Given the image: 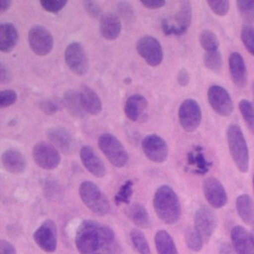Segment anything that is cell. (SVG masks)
<instances>
[{"label":"cell","instance_id":"cell-27","mask_svg":"<svg viewBox=\"0 0 254 254\" xmlns=\"http://www.w3.org/2000/svg\"><path fill=\"white\" fill-rule=\"evenodd\" d=\"M236 209L240 218L254 226V203L248 194H240L236 199Z\"/></svg>","mask_w":254,"mask_h":254},{"label":"cell","instance_id":"cell-43","mask_svg":"<svg viewBox=\"0 0 254 254\" xmlns=\"http://www.w3.org/2000/svg\"><path fill=\"white\" fill-rule=\"evenodd\" d=\"M39 108L42 112H44L47 115H53V114L57 113L59 110L58 105L54 101L49 100V99L41 100L39 102Z\"/></svg>","mask_w":254,"mask_h":254},{"label":"cell","instance_id":"cell-19","mask_svg":"<svg viewBox=\"0 0 254 254\" xmlns=\"http://www.w3.org/2000/svg\"><path fill=\"white\" fill-rule=\"evenodd\" d=\"M228 66L233 83L243 88L247 84V69L242 56L237 52L231 53L228 58Z\"/></svg>","mask_w":254,"mask_h":254},{"label":"cell","instance_id":"cell-47","mask_svg":"<svg viewBox=\"0 0 254 254\" xmlns=\"http://www.w3.org/2000/svg\"><path fill=\"white\" fill-rule=\"evenodd\" d=\"M11 79L10 73L8 71V69L5 68V66L2 64L0 66V81L1 83H8Z\"/></svg>","mask_w":254,"mask_h":254},{"label":"cell","instance_id":"cell-30","mask_svg":"<svg viewBox=\"0 0 254 254\" xmlns=\"http://www.w3.org/2000/svg\"><path fill=\"white\" fill-rule=\"evenodd\" d=\"M130 239L134 249L139 254H151V250L146 236L140 229H132L130 231Z\"/></svg>","mask_w":254,"mask_h":254},{"label":"cell","instance_id":"cell-45","mask_svg":"<svg viewBox=\"0 0 254 254\" xmlns=\"http://www.w3.org/2000/svg\"><path fill=\"white\" fill-rule=\"evenodd\" d=\"M140 3L148 9H160L166 5L164 0H141Z\"/></svg>","mask_w":254,"mask_h":254},{"label":"cell","instance_id":"cell-34","mask_svg":"<svg viewBox=\"0 0 254 254\" xmlns=\"http://www.w3.org/2000/svg\"><path fill=\"white\" fill-rule=\"evenodd\" d=\"M185 239L188 247L192 251H199L204 244L193 226H189L185 231Z\"/></svg>","mask_w":254,"mask_h":254},{"label":"cell","instance_id":"cell-31","mask_svg":"<svg viewBox=\"0 0 254 254\" xmlns=\"http://www.w3.org/2000/svg\"><path fill=\"white\" fill-rule=\"evenodd\" d=\"M198 40H199V44H200L201 48L205 51V53L218 51L219 41H218V38L216 37V35L212 31L202 30L199 34Z\"/></svg>","mask_w":254,"mask_h":254},{"label":"cell","instance_id":"cell-52","mask_svg":"<svg viewBox=\"0 0 254 254\" xmlns=\"http://www.w3.org/2000/svg\"><path fill=\"white\" fill-rule=\"evenodd\" d=\"M253 188H254V176H253Z\"/></svg>","mask_w":254,"mask_h":254},{"label":"cell","instance_id":"cell-14","mask_svg":"<svg viewBox=\"0 0 254 254\" xmlns=\"http://www.w3.org/2000/svg\"><path fill=\"white\" fill-rule=\"evenodd\" d=\"M207 99L211 108L220 116H229L233 103L228 91L220 85H211L207 90Z\"/></svg>","mask_w":254,"mask_h":254},{"label":"cell","instance_id":"cell-22","mask_svg":"<svg viewBox=\"0 0 254 254\" xmlns=\"http://www.w3.org/2000/svg\"><path fill=\"white\" fill-rule=\"evenodd\" d=\"M99 31L101 36L108 40H115L121 32V22L117 15L113 13H104L99 19Z\"/></svg>","mask_w":254,"mask_h":254},{"label":"cell","instance_id":"cell-20","mask_svg":"<svg viewBox=\"0 0 254 254\" xmlns=\"http://www.w3.org/2000/svg\"><path fill=\"white\" fill-rule=\"evenodd\" d=\"M232 246L237 254H254V245L249 232L242 226L237 225L231 229Z\"/></svg>","mask_w":254,"mask_h":254},{"label":"cell","instance_id":"cell-50","mask_svg":"<svg viewBox=\"0 0 254 254\" xmlns=\"http://www.w3.org/2000/svg\"><path fill=\"white\" fill-rule=\"evenodd\" d=\"M249 234H250V238L252 240V243L254 245V226H252V230L249 232Z\"/></svg>","mask_w":254,"mask_h":254},{"label":"cell","instance_id":"cell-18","mask_svg":"<svg viewBox=\"0 0 254 254\" xmlns=\"http://www.w3.org/2000/svg\"><path fill=\"white\" fill-rule=\"evenodd\" d=\"M50 143L64 153H69L73 149V138L70 132L61 126L52 127L47 131Z\"/></svg>","mask_w":254,"mask_h":254},{"label":"cell","instance_id":"cell-21","mask_svg":"<svg viewBox=\"0 0 254 254\" xmlns=\"http://www.w3.org/2000/svg\"><path fill=\"white\" fill-rule=\"evenodd\" d=\"M3 168L11 174H21L25 171L27 162L25 156L17 149H7L1 156Z\"/></svg>","mask_w":254,"mask_h":254},{"label":"cell","instance_id":"cell-37","mask_svg":"<svg viewBox=\"0 0 254 254\" xmlns=\"http://www.w3.org/2000/svg\"><path fill=\"white\" fill-rule=\"evenodd\" d=\"M133 193V183L132 181H126L118 190L114 199L116 204L127 203Z\"/></svg>","mask_w":254,"mask_h":254},{"label":"cell","instance_id":"cell-39","mask_svg":"<svg viewBox=\"0 0 254 254\" xmlns=\"http://www.w3.org/2000/svg\"><path fill=\"white\" fill-rule=\"evenodd\" d=\"M66 1L64 0H41L40 4L42 8L50 13H58L64 8L66 5Z\"/></svg>","mask_w":254,"mask_h":254},{"label":"cell","instance_id":"cell-8","mask_svg":"<svg viewBox=\"0 0 254 254\" xmlns=\"http://www.w3.org/2000/svg\"><path fill=\"white\" fill-rule=\"evenodd\" d=\"M28 42L31 50L40 57L50 54L54 47V39L51 32L44 26H33L28 33Z\"/></svg>","mask_w":254,"mask_h":254},{"label":"cell","instance_id":"cell-29","mask_svg":"<svg viewBox=\"0 0 254 254\" xmlns=\"http://www.w3.org/2000/svg\"><path fill=\"white\" fill-rule=\"evenodd\" d=\"M129 217L131 221L139 228H149L151 226V219L146 207L141 203H134L129 208Z\"/></svg>","mask_w":254,"mask_h":254},{"label":"cell","instance_id":"cell-42","mask_svg":"<svg viewBox=\"0 0 254 254\" xmlns=\"http://www.w3.org/2000/svg\"><path fill=\"white\" fill-rule=\"evenodd\" d=\"M85 11L93 18H98L100 19V17L102 16V13H101V8L99 6V4L97 2H94V1H84L82 3Z\"/></svg>","mask_w":254,"mask_h":254},{"label":"cell","instance_id":"cell-48","mask_svg":"<svg viewBox=\"0 0 254 254\" xmlns=\"http://www.w3.org/2000/svg\"><path fill=\"white\" fill-rule=\"evenodd\" d=\"M11 4H12L11 0H1V2H0V13L2 14L4 12H6L10 8Z\"/></svg>","mask_w":254,"mask_h":254},{"label":"cell","instance_id":"cell-38","mask_svg":"<svg viewBox=\"0 0 254 254\" xmlns=\"http://www.w3.org/2000/svg\"><path fill=\"white\" fill-rule=\"evenodd\" d=\"M118 15L123 18L125 21H133L135 18V12L133 6L126 1H120L117 3Z\"/></svg>","mask_w":254,"mask_h":254},{"label":"cell","instance_id":"cell-2","mask_svg":"<svg viewBox=\"0 0 254 254\" xmlns=\"http://www.w3.org/2000/svg\"><path fill=\"white\" fill-rule=\"evenodd\" d=\"M153 206L157 216L166 224L177 223L182 214V206L176 191L167 185L159 187L154 194Z\"/></svg>","mask_w":254,"mask_h":254},{"label":"cell","instance_id":"cell-13","mask_svg":"<svg viewBox=\"0 0 254 254\" xmlns=\"http://www.w3.org/2000/svg\"><path fill=\"white\" fill-rule=\"evenodd\" d=\"M145 156L154 163H164L168 159L169 150L166 141L157 134H149L142 140Z\"/></svg>","mask_w":254,"mask_h":254},{"label":"cell","instance_id":"cell-7","mask_svg":"<svg viewBox=\"0 0 254 254\" xmlns=\"http://www.w3.org/2000/svg\"><path fill=\"white\" fill-rule=\"evenodd\" d=\"M179 122L187 132L195 131L201 122V109L197 101L185 99L179 107Z\"/></svg>","mask_w":254,"mask_h":254},{"label":"cell","instance_id":"cell-6","mask_svg":"<svg viewBox=\"0 0 254 254\" xmlns=\"http://www.w3.org/2000/svg\"><path fill=\"white\" fill-rule=\"evenodd\" d=\"M32 156L38 167L44 170H54L61 163V155L58 149L51 143L37 142L32 150Z\"/></svg>","mask_w":254,"mask_h":254},{"label":"cell","instance_id":"cell-24","mask_svg":"<svg viewBox=\"0 0 254 254\" xmlns=\"http://www.w3.org/2000/svg\"><path fill=\"white\" fill-rule=\"evenodd\" d=\"M148 106V100L141 94H133L129 96L124 105V112L128 119L137 121Z\"/></svg>","mask_w":254,"mask_h":254},{"label":"cell","instance_id":"cell-10","mask_svg":"<svg viewBox=\"0 0 254 254\" xmlns=\"http://www.w3.org/2000/svg\"><path fill=\"white\" fill-rule=\"evenodd\" d=\"M136 51L151 66H158L164 58L160 42L152 36H144L140 38L136 44Z\"/></svg>","mask_w":254,"mask_h":254},{"label":"cell","instance_id":"cell-4","mask_svg":"<svg viewBox=\"0 0 254 254\" xmlns=\"http://www.w3.org/2000/svg\"><path fill=\"white\" fill-rule=\"evenodd\" d=\"M78 193L87 208L97 215H106L110 211V202L100 188L91 181L79 185Z\"/></svg>","mask_w":254,"mask_h":254},{"label":"cell","instance_id":"cell-16","mask_svg":"<svg viewBox=\"0 0 254 254\" xmlns=\"http://www.w3.org/2000/svg\"><path fill=\"white\" fill-rule=\"evenodd\" d=\"M202 191L210 206L221 208L227 202V193L222 184L215 178L209 177L203 181Z\"/></svg>","mask_w":254,"mask_h":254},{"label":"cell","instance_id":"cell-5","mask_svg":"<svg viewBox=\"0 0 254 254\" xmlns=\"http://www.w3.org/2000/svg\"><path fill=\"white\" fill-rule=\"evenodd\" d=\"M98 147L114 167L122 168L127 164L128 154L122 143L114 135L101 134L98 138Z\"/></svg>","mask_w":254,"mask_h":254},{"label":"cell","instance_id":"cell-36","mask_svg":"<svg viewBox=\"0 0 254 254\" xmlns=\"http://www.w3.org/2000/svg\"><path fill=\"white\" fill-rule=\"evenodd\" d=\"M236 6L239 13L249 23H254V0H238Z\"/></svg>","mask_w":254,"mask_h":254},{"label":"cell","instance_id":"cell-25","mask_svg":"<svg viewBox=\"0 0 254 254\" xmlns=\"http://www.w3.org/2000/svg\"><path fill=\"white\" fill-rule=\"evenodd\" d=\"M19 39L18 31L11 23H2L0 25V51L10 53L16 46Z\"/></svg>","mask_w":254,"mask_h":254},{"label":"cell","instance_id":"cell-35","mask_svg":"<svg viewBox=\"0 0 254 254\" xmlns=\"http://www.w3.org/2000/svg\"><path fill=\"white\" fill-rule=\"evenodd\" d=\"M241 40L244 47L252 56H254V27L252 24H245L241 29Z\"/></svg>","mask_w":254,"mask_h":254},{"label":"cell","instance_id":"cell-12","mask_svg":"<svg viewBox=\"0 0 254 254\" xmlns=\"http://www.w3.org/2000/svg\"><path fill=\"white\" fill-rule=\"evenodd\" d=\"M193 222V227L203 243H207L215 231L217 224L214 212L206 206H201L195 211Z\"/></svg>","mask_w":254,"mask_h":254},{"label":"cell","instance_id":"cell-33","mask_svg":"<svg viewBox=\"0 0 254 254\" xmlns=\"http://www.w3.org/2000/svg\"><path fill=\"white\" fill-rule=\"evenodd\" d=\"M203 64L211 71L218 72L222 68V57L218 51L207 52L203 55Z\"/></svg>","mask_w":254,"mask_h":254},{"label":"cell","instance_id":"cell-1","mask_svg":"<svg viewBox=\"0 0 254 254\" xmlns=\"http://www.w3.org/2000/svg\"><path fill=\"white\" fill-rule=\"evenodd\" d=\"M74 242L80 254H121L114 231L93 219L79 223Z\"/></svg>","mask_w":254,"mask_h":254},{"label":"cell","instance_id":"cell-15","mask_svg":"<svg viewBox=\"0 0 254 254\" xmlns=\"http://www.w3.org/2000/svg\"><path fill=\"white\" fill-rule=\"evenodd\" d=\"M191 23V5L189 1H184L181 3L180 10L175 15L173 23L164 21L162 24L163 30L166 35L184 34Z\"/></svg>","mask_w":254,"mask_h":254},{"label":"cell","instance_id":"cell-26","mask_svg":"<svg viewBox=\"0 0 254 254\" xmlns=\"http://www.w3.org/2000/svg\"><path fill=\"white\" fill-rule=\"evenodd\" d=\"M63 104L67 113L75 118H82L86 113L82 107L79 92L76 90H67L64 94Z\"/></svg>","mask_w":254,"mask_h":254},{"label":"cell","instance_id":"cell-3","mask_svg":"<svg viewBox=\"0 0 254 254\" xmlns=\"http://www.w3.org/2000/svg\"><path fill=\"white\" fill-rule=\"evenodd\" d=\"M226 139L230 156L241 173L249 169V151L241 128L237 124H230L226 129Z\"/></svg>","mask_w":254,"mask_h":254},{"label":"cell","instance_id":"cell-17","mask_svg":"<svg viewBox=\"0 0 254 254\" xmlns=\"http://www.w3.org/2000/svg\"><path fill=\"white\" fill-rule=\"evenodd\" d=\"M79 157L82 165L91 175L96 178H103L106 175V168L103 162L91 147L82 146L79 151Z\"/></svg>","mask_w":254,"mask_h":254},{"label":"cell","instance_id":"cell-9","mask_svg":"<svg viewBox=\"0 0 254 254\" xmlns=\"http://www.w3.org/2000/svg\"><path fill=\"white\" fill-rule=\"evenodd\" d=\"M35 243L46 253H53L58 246V229L52 219L45 220L34 232Z\"/></svg>","mask_w":254,"mask_h":254},{"label":"cell","instance_id":"cell-28","mask_svg":"<svg viewBox=\"0 0 254 254\" xmlns=\"http://www.w3.org/2000/svg\"><path fill=\"white\" fill-rule=\"evenodd\" d=\"M155 246L158 254H179L173 237L164 229L156 232Z\"/></svg>","mask_w":254,"mask_h":254},{"label":"cell","instance_id":"cell-32","mask_svg":"<svg viewBox=\"0 0 254 254\" xmlns=\"http://www.w3.org/2000/svg\"><path fill=\"white\" fill-rule=\"evenodd\" d=\"M240 113L249 129V131L254 134V106L253 104L247 100V99H242L239 101L238 104Z\"/></svg>","mask_w":254,"mask_h":254},{"label":"cell","instance_id":"cell-51","mask_svg":"<svg viewBox=\"0 0 254 254\" xmlns=\"http://www.w3.org/2000/svg\"><path fill=\"white\" fill-rule=\"evenodd\" d=\"M252 87V94H253V99H254V80H253V82H252V85H251Z\"/></svg>","mask_w":254,"mask_h":254},{"label":"cell","instance_id":"cell-23","mask_svg":"<svg viewBox=\"0 0 254 254\" xmlns=\"http://www.w3.org/2000/svg\"><path fill=\"white\" fill-rule=\"evenodd\" d=\"M78 92L84 111L89 115H98L102 110V103L97 93L87 85H81Z\"/></svg>","mask_w":254,"mask_h":254},{"label":"cell","instance_id":"cell-41","mask_svg":"<svg viewBox=\"0 0 254 254\" xmlns=\"http://www.w3.org/2000/svg\"><path fill=\"white\" fill-rule=\"evenodd\" d=\"M17 100V93L13 89H4L0 91V107L5 108L15 103Z\"/></svg>","mask_w":254,"mask_h":254},{"label":"cell","instance_id":"cell-40","mask_svg":"<svg viewBox=\"0 0 254 254\" xmlns=\"http://www.w3.org/2000/svg\"><path fill=\"white\" fill-rule=\"evenodd\" d=\"M210 10L217 16H225L229 10V1H207L206 2Z\"/></svg>","mask_w":254,"mask_h":254},{"label":"cell","instance_id":"cell-11","mask_svg":"<svg viewBox=\"0 0 254 254\" xmlns=\"http://www.w3.org/2000/svg\"><path fill=\"white\" fill-rule=\"evenodd\" d=\"M64 62L74 74L84 75L88 71V59L82 46L73 42L70 43L64 51Z\"/></svg>","mask_w":254,"mask_h":254},{"label":"cell","instance_id":"cell-46","mask_svg":"<svg viewBox=\"0 0 254 254\" xmlns=\"http://www.w3.org/2000/svg\"><path fill=\"white\" fill-rule=\"evenodd\" d=\"M177 80H178V83L183 87L187 86L190 83V74H189V72L186 68H182L179 71L178 76H177Z\"/></svg>","mask_w":254,"mask_h":254},{"label":"cell","instance_id":"cell-49","mask_svg":"<svg viewBox=\"0 0 254 254\" xmlns=\"http://www.w3.org/2000/svg\"><path fill=\"white\" fill-rule=\"evenodd\" d=\"M234 248L232 249L231 247H230V245H228V244H223V245H221V247H220V250H219V253L220 254H234Z\"/></svg>","mask_w":254,"mask_h":254},{"label":"cell","instance_id":"cell-44","mask_svg":"<svg viewBox=\"0 0 254 254\" xmlns=\"http://www.w3.org/2000/svg\"><path fill=\"white\" fill-rule=\"evenodd\" d=\"M0 254H17L14 245L4 239L0 240Z\"/></svg>","mask_w":254,"mask_h":254}]
</instances>
